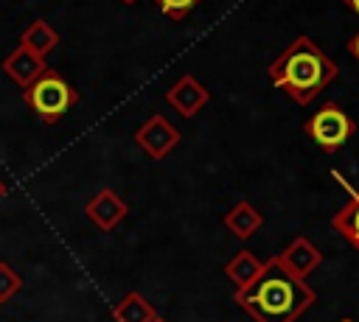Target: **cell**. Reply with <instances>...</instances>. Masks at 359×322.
Listing matches in <instances>:
<instances>
[{"instance_id": "cell-19", "label": "cell", "mask_w": 359, "mask_h": 322, "mask_svg": "<svg viewBox=\"0 0 359 322\" xmlns=\"http://www.w3.org/2000/svg\"><path fill=\"white\" fill-rule=\"evenodd\" d=\"M0 196H3V182H0Z\"/></svg>"}, {"instance_id": "cell-11", "label": "cell", "mask_w": 359, "mask_h": 322, "mask_svg": "<svg viewBox=\"0 0 359 322\" xmlns=\"http://www.w3.org/2000/svg\"><path fill=\"white\" fill-rule=\"evenodd\" d=\"M286 260L292 263V269H297V272H306V269H311L314 266V260H317V255H314V249L309 246V244H294L292 249H289V255H286Z\"/></svg>"}, {"instance_id": "cell-2", "label": "cell", "mask_w": 359, "mask_h": 322, "mask_svg": "<svg viewBox=\"0 0 359 322\" xmlns=\"http://www.w3.org/2000/svg\"><path fill=\"white\" fill-rule=\"evenodd\" d=\"M306 300H309L306 288H300V286H297L283 269H278V266H269V272L255 283L252 294L247 297L250 308H252L255 314L272 319V322H280V319L292 316V314L300 308V302H306Z\"/></svg>"}, {"instance_id": "cell-16", "label": "cell", "mask_w": 359, "mask_h": 322, "mask_svg": "<svg viewBox=\"0 0 359 322\" xmlns=\"http://www.w3.org/2000/svg\"><path fill=\"white\" fill-rule=\"evenodd\" d=\"M348 50H351V56L359 62V34H353V36L348 39Z\"/></svg>"}, {"instance_id": "cell-9", "label": "cell", "mask_w": 359, "mask_h": 322, "mask_svg": "<svg viewBox=\"0 0 359 322\" xmlns=\"http://www.w3.org/2000/svg\"><path fill=\"white\" fill-rule=\"evenodd\" d=\"M87 213H90V218H93L98 227H112V224L121 221V216L126 213V204H123L112 190H101V193L87 204Z\"/></svg>"}, {"instance_id": "cell-13", "label": "cell", "mask_w": 359, "mask_h": 322, "mask_svg": "<svg viewBox=\"0 0 359 322\" xmlns=\"http://www.w3.org/2000/svg\"><path fill=\"white\" fill-rule=\"evenodd\" d=\"M337 224H339V230H342V232H348V235L359 244V199H356L351 207H345V210L339 213Z\"/></svg>"}, {"instance_id": "cell-10", "label": "cell", "mask_w": 359, "mask_h": 322, "mask_svg": "<svg viewBox=\"0 0 359 322\" xmlns=\"http://www.w3.org/2000/svg\"><path fill=\"white\" fill-rule=\"evenodd\" d=\"M227 224L238 232V235H250L258 224H261V216L252 210V207H247V204H238L230 216H227Z\"/></svg>"}, {"instance_id": "cell-17", "label": "cell", "mask_w": 359, "mask_h": 322, "mask_svg": "<svg viewBox=\"0 0 359 322\" xmlns=\"http://www.w3.org/2000/svg\"><path fill=\"white\" fill-rule=\"evenodd\" d=\"M342 3H345V6H348V8H351L356 17H359V0H342Z\"/></svg>"}, {"instance_id": "cell-14", "label": "cell", "mask_w": 359, "mask_h": 322, "mask_svg": "<svg viewBox=\"0 0 359 322\" xmlns=\"http://www.w3.org/2000/svg\"><path fill=\"white\" fill-rule=\"evenodd\" d=\"M236 280H241V283H250L255 274H258V263L250 258V255H238L233 263H230V269H227Z\"/></svg>"}, {"instance_id": "cell-7", "label": "cell", "mask_w": 359, "mask_h": 322, "mask_svg": "<svg viewBox=\"0 0 359 322\" xmlns=\"http://www.w3.org/2000/svg\"><path fill=\"white\" fill-rule=\"evenodd\" d=\"M45 70H48L45 59L36 56V53H31V50H25L22 45H17V48L3 59V73H6L17 87H22V90L31 87Z\"/></svg>"}, {"instance_id": "cell-18", "label": "cell", "mask_w": 359, "mask_h": 322, "mask_svg": "<svg viewBox=\"0 0 359 322\" xmlns=\"http://www.w3.org/2000/svg\"><path fill=\"white\" fill-rule=\"evenodd\" d=\"M121 3H123V6H135L137 0H121Z\"/></svg>"}, {"instance_id": "cell-4", "label": "cell", "mask_w": 359, "mask_h": 322, "mask_svg": "<svg viewBox=\"0 0 359 322\" xmlns=\"http://www.w3.org/2000/svg\"><path fill=\"white\" fill-rule=\"evenodd\" d=\"M306 132H309V137H311L320 148H325V151H337L339 146H345V143L353 137V132H356V120H353L342 106H337V104H325V106H320V109L309 118Z\"/></svg>"}, {"instance_id": "cell-5", "label": "cell", "mask_w": 359, "mask_h": 322, "mask_svg": "<svg viewBox=\"0 0 359 322\" xmlns=\"http://www.w3.org/2000/svg\"><path fill=\"white\" fill-rule=\"evenodd\" d=\"M135 143H137L149 157L163 160V157H168V154L180 146V132H177V126H174L165 115L157 112V115L146 118V120L137 126Z\"/></svg>"}, {"instance_id": "cell-6", "label": "cell", "mask_w": 359, "mask_h": 322, "mask_svg": "<svg viewBox=\"0 0 359 322\" xmlns=\"http://www.w3.org/2000/svg\"><path fill=\"white\" fill-rule=\"evenodd\" d=\"M165 101L171 104L174 112H180L182 118H194L205 109V104L210 101V92L208 87L196 78V76H180L168 92H165Z\"/></svg>"}, {"instance_id": "cell-8", "label": "cell", "mask_w": 359, "mask_h": 322, "mask_svg": "<svg viewBox=\"0 0 359 322\" xmlns=\"http://www.w3.org/2000/svg\"><path fill=\"white\" fill-rule=\"evenodd\" d=\"M20 45H22L25 50H31V53H36V56L45 59V56L59 45V34H56L45 20H34V22L22 31Z\"/></svg>"}, {"instance_id": "cell-12", "label": "cell", "mask_w": 359, "mask_h": 322, "mask_svg": "<svg viewBox=\"0 0 359 322\" xmlns=\"http://www.w3.org/2000/svg\"><path fill=\"white\" fill-rule=\"evenodd\" d=\"M157 8L168 17V20H182L185 14H191L202 0H154Z\"/></svg>"}, {"instance_id": "cell-1", "label": "cell", "mask_w": 359, "mask_h": 322, "mask_svg": "<svg viewBox=\"0 0 359 322\" xmlns=\"http://www.w3.org/2000/svg\"><path fill=\"white\" fill-rule=\"evenodd\" d=\"M266 76L294 104L306 106L339 76V67L311 36H294L269 62Z\"/></svg>"}, {"instance_id": "cell-3", "label": "cell", "mask_w": 359, "mask_h": 322, "mask_svg": "<svg viewBox=\"0 0 359 322\" xmlns=\"http://www.w3.org/2000/svg\"><path fill=\"white\" fill-rule=\"evenodd\" d=\"M25 92V104L34 115H39V120L45 123H56L59 118L67 115V109L76 104L79 92L56 73V70H45L31 87L22 90Z\"/></svg>"}, {"instance_id": "cell-15", "label": "cell", "mask_w": 359, "mask_h": 322, "mask_svg": "<svg viewBox=\"0 0 359 322\" xmlns=\"http://www.w3.org/2000/svg\"><path fill=\"white\" fill-rule=\"evenodd\" d=\"M20 286V280H17V274H11L6 266H0V297H8L14 288Z\"/></svg>"}]
</instances>
